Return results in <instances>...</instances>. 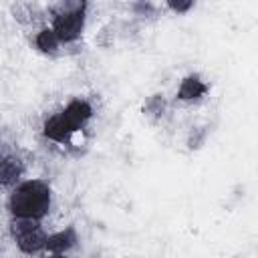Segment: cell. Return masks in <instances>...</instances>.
<instances>
[{"label": "cell", "instance_id": "cell-1", "mask_svg": "<svg viewBox=\"0 0 258 258\" xmlns=\"http://www.w3.org/2000/svg\"><path fill=\"white\" fill-rule=\"evenodd\" d=\"M52 206V189L44 179H24L14 185L8 194L6 208L10 216L34 218L40 220L50 212Z\"/></svg>", "mask_w": 258, "mask_h": 258}, {"label": "cell", "instance_id": "cell-2", "mask_svg": "<svg viewBox=\"0 0 258 258\" xmlns=\"http://www.w3.org/2000/svg\"><path fill=\"white\" fill-rule=\"evenodd\" d=\"M87 2L75 0V2H56L50 6V28L58 36L60 44H73L77 42L87 26Z\"/></svg>", "mask_w": 258, "mask_h": 258}, {"label": "cell", "instance_id": "cell-3", "mask_svg": "<svg viewBox=\"0 0 258 258\" xmlns=\"http://www.w3.org/2000/svg\"><path fill=\"white\" fill-rule=\"evenodd\" d=\"M60 115L64 117V121L69 123V127H71L75 133H79V131L93 119L95 109H93L91 101H87V99H83V97H75V99H71V101L62 107Z\"/></svg>", "mask_w": 258, "mask_h": 258}, {"label": "cell", "instance_id": "cell-4", "mask_svg": "<svg viewBox=\"0 0 258 258\" xmlns=\"http://www.w3.org/2000/svg\"><path fill=\"white\" fill-rule=\"evenodd\" d=\"M208 93H210L208 81L200 73H189V75H185L179 81L177 91H175V97L181 103H196V101H202Z\"/></svg>", "mask_w": 258, "mask_h": 258}, {"label": "cell", "instance_id": "cell-5", "mask_svg": "<svg viewBox=\"0 0 258 258\" xmlns=\"http://www.w3.org/2000/svg\"><path fill=\"white\" fill-rule=\"evenodd\" d=\"M79 246V230L69 224L56 232H50L46 236V248L44 252H54V254H69Z\"/></svg>", "mask_w": 258, "mask_h": 258}, {"label": "cell", "instance_id": "cell-6", "mask_svg": "<svg viewBox=\"0 0 258 258\" xmlns=\"http://www.w3.org/2000/svg\"><path fill=\"white\" fill-rule=\"evenodd\" d=\"M73 135H75V131L69 127V123L64 121V117L60 115V111L54 113V115H50V117H46L44 123H42V137L48 139V141H54V143L64 145V143H71Z\"/></svg>", "mask_w": 258, "mask_h": 258}, {"label": "cell", "instance_id": "cell-7", "mask_svg": "<svg viewBox=\"0 0 258 258\" xmlns=\"http://www.w3.org/2000/svg\"><path fill=\"white\" fill-rule=\"evenodd\" d=\"M24 171H26V165L18 155H4L0 159V187L12 189L22 181Z\"/></svg>", "mask_w": 258, "mask_h": 258}, {"label": "cell", "instance_id": "cell-8", "mask_svg": "<svg viewBox=\"0 0 258 258\" xmlns=\"http://www.w3.org/2000/svg\"><path fill=\"white\" fill-rule=\"evenodd\" d=\"M46 236H48V234H46L44 228L40 226V228L28 232V234L16 238L14 244H16V248H18V252L24 254V256H38V254H44Z\"/></svg>", "mask_w": 258, "mask_h": 258}, {"label": "cell", "instance_id": "cell-9", "mask_svg": "<svg viewBox=\"0 0 258 258\" xmlns=\"http://www.w3.org/2000/svg\"><path fill=\"white\" fill-rule=\"evenodd\" d=\"M60 46L62 44H60L58 36L54 34V30L50 26H42V28L36 30V34H34V48L38 52H42L46 56H54V54H58Z\"/></svg>", "mask_w": 258, "mask_h": 258}, {"label": "cell", "instance_id": "cell-10", "mask_svg": "<svg viewBox=\"0 0 258 258\" xmlns=\"http://www.w3.org/2000/svg\"><path fill=\"white\" fill-rule=\"evenodd\" d=\"M141 111H143V115L149 121H159L165 115V111H167V99H165V95L163 93H153V95L145 97Z\"/></svg>", "mask_w": 258, "mask_h": 258}, {"label": "cell", "instance_id": "cell-11", "mask_svg": "<svg viewBox=\"0 0 258 258\" xmlns=\"http://www.w3.org/2000/svg\"><path fill=\"white\" fill-rule=\"evenodd\" d=\"M42 222L40 220H34V218H20V216H10V222H8V234L12 236V240L40 228Z\"/></svg>", "mask_w": 258, "mask_h": 258}, {"label": "cell", "instance_id": "cell-12", "mask_svg": "<svg viewBox=\"0 0 258 258\" xmlns=\"http://www.w3.org/2000/svg\"><path fill=\"white\" fill-rule=\"evenodd\" d=\"M206 139H208V127H191V131L187 133L185 145H187L189 151H198V149L204 147Z\"/></svg>", "mask_w": 258, "mask_h": 258}, {"label": "cell", "instance_id": "cell-13", "mask_svg": "<svg viewBox=\"0 0 258 258\" xmlns=\"http://www.w3.org/2000/svg\"><path fill=\"white\" fill-rule=\"evenodd\" d=\"M163 6H165L169 12L181 16V14H187V12L196 6V2H194V0H167V2H163Z\"/></svg>", "mask_w": 258, "mask_h": 258}, {"label": "cell", "instance_id": "cell-14", "mask_svg": "<svg viewBox=\"0 0 258 258\" xmlns=\"http://www.w3.org/2000/svg\"><path fill=\"white\" fill-rule=\"evenodd\" d=\"M131 10L135 16H155L157 6L151 2H135V4H131Z\"/></svg>", "mask_w": 258, "mask_h": 258}, {"label": "cell", "instance_id": "cell-15", "mask_svg": "<svg viewBox=\"0 0 258 258\" xmlns=\"http://www.w3.org/2000/svg\"><path fill=\"white\" fill-rule=\"evenodd\" d=\"M42 258H69V254H54V252H44Z\"/></svg>", "mask_w": 258, "mask_h": 258}]
</instances>
